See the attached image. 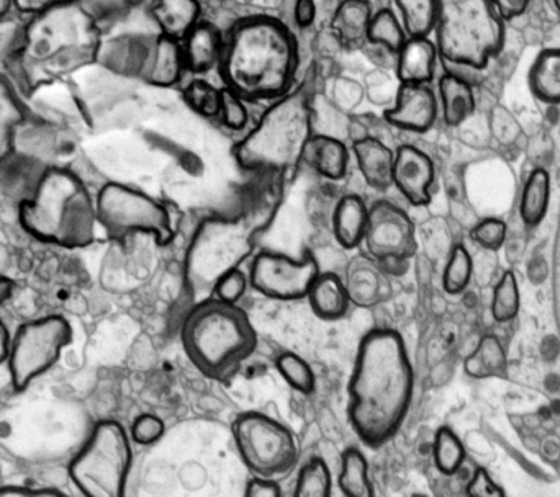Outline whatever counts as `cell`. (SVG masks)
I'll return each mask as SVG.
<instances>
[{"label":"cell","instance_id":"cell-1","mask_svg":"<svg viewBox=\"0 0 560 497\" xmlns=\"http://www.w3.org/2000/svg\"><path fill=\"white\" fill-rule=\"evenodd\" d=\"M413 388V367L401 335L392 329L368 332L348 387L349 423L362 443L378 449L400 433Z\"/></svg>","mask_w":560,"mask_h":497},{"label":"cell","instance_id":"cell-2","mask_svg":"<svg viewBox=\"0 0 560 497\" xmlns=\"http://www.w3.org/2000/svg\"><path fill=\"white\" fill-rule=\"evenodd\" d=\"M299 46L285 23L269 15L240 20L225 38L220 78L245 102H276L295 88Z\"/></svg>","mask_w":560,"mask_h":497},{"label":"cell","instance_id":"cell-3","mask_svg":"<svg viewBox=\"0 0 560 497\" xmlns=\"http://www.w3.org/2000/svg\"><path fill=\"white\" fill-rule=\"evenodd\" d=\"M101 29L82 3L52 2L23 25L16 61L30 87L78 71L97 59Z\"/></svg>","mask_w":560,"mask_h":497},{"label":"cell","instance_id":"cell-4","mask_svg":"<svg viewBox=\"0 0 560 497\" xmlns=\"http://www.w3.org/2000/svg\"><path fill=\"white\" fill-rule=\"evenodd\" d=\"M22 228L45 245L88 248L97 228L95 199L85 184L65 167H46L28 199L19 206Z\"/></svg>","mask_w":560,"mask_h":497},{"label":"cell","instance_id":"cell-5","mask_svg":"<svg viewBox=\"0 0 560 497\" xmlns=\"http://www.w3.org/2000/svg\"><path fill=\"white\" fill-rule=\"evenodd\" d=\"M180 341L194 367L210 380L226 383L258 348V332L238 305L203 299L190 309Z\"/></svg>","mask_w":560,"mask_h":497},{"label":"cell","instance_id":"cell-6","mask_svg":"<svg viewBox=\"0 0 560 497\" xmlns=\"http://www.w3.org/2000/svg\"><path fill=\"white\" fill-rule=\"evenodd\" d=\"M313 137L312 98L303 85L272 102L258 123L233 147L246 170L295 169Z\"/></svg>","mask_w":560,"mask_h":497},{"label":"cell","instance_id":"cell-7","mask_svg":"<svg viewBox=\"0 0 560 497\" xmlns=\"http://www.w3.org/2000/svg\"><path fill=\"white\" fill-rule=\"evenodd\" d=\"M434 32L443 61L474 69L486 68L505 43V22L489 0L440 2Z\"/></svg>","mask_w":560,"mask_h":497},{"label":"cell","instance_id":"cell-8","mask_svg":"<svg viewBox=\"0 0 560 497\" xmlns=\"http://www.w3.org/2000/svg\"><path fill=\"white\" fill-rule=\"evenodd\" d=\"M130 436L117 421H102L69 465L84 497H125L131 469Z\"/></svg>","mask_w":560,"mask_h":497},{"label":"cell","instance_id":"cell-9","mask_svg":"<svg viewBox=\"0 0 560 497\" xmlns=\"http://www.w3.org/2000/svg\"><path fill=\"white\" fill-rule=\"evenodd\" d=\"M95 209L98 225L117 241L143 233L153 236L158 245L167 246L176 235L166 205L124 184H105L95 197Z\"/></svg>","mask_w":560,"mask_h":497},{"label":"cell","instance_id":"cell-10","mask_svg":"<svg viewBox=\"0 0 560 497\" xmlns=\"http://www.w3.org/2000/svg\"><path fill=\"white\" fill-rule=\"evenodd\" d=\"M233 439L253 478L278 482L299 462V442L292 430L266 414H240L233 423Z\"/></svg>","mask_w":560,"mask_h":497},{"label":"cell","instance_id":"cell-11","mask_svg":"<svg viewBox=\"0 0 560 497\" xmlns=\"http://www.w3.org/2000/svg\"><path fill=\"white\" fill-rule=\"evenodd\" d=\"M71 341V324L62 316H46L20 326L12 338L7 360L13 388L26 390L33 380L55 367L62 348Z\"/></svg>","mask_w":560,"mask_h":497},{"label":"cell","instance_id":"cell-12","mask_svg":"<svg viewBox=\"0 0 560 497\" xmlns=\"http://www.w3.org/2000/svg\"><path fill=\"white\" fill-rule=\"evenodd\" d=\"M318 262L312 253L290 257L280 252H261L249 269V285L266 298L279 301H296L308 296L318 279Z\"/></svg>","mask_w":560,"mask_h":497},{"label":"cell","instance_id":"cell-13","mask_svg":"<svg viewBox=\"0 0 560 497\" xmlns=\"http://www.w3.org/2000/svg\"><path fill=\"white\" fill-rule=\"evenodd\" d=\"M362 245L375 262H405L418 249L413 220L392 202H375L369 206L368 229Z\"/></svg>","mask_w":560,"mask_h":497},{"label":"cell","instance_id":"cell-14","mask_svg":"<svg viewBox=\"0 0 560 497\" xmlns=\"http://www.w3.org/2000/svg\"><path fill=\"white\" fill-rule=\"evenodd\" d=\"M436 179L433 161L424 151L404 144L395 151L394 187L410 205L431 202V189Z\"/></svg>","mask_w":560,"mask_h":497},{"label":"cell","instance_id":"cell-15","mask_svg":"<svg viewBox=\"0 0 560 497\" xmlns=\"http://www.w3.org/2000/svg\"><path fill=\"white\" fill-rule=\"evenodd\" d=\"M384 117L400 130L424 133L436 123V95L428 85H400L394 107Z\"/></svg>","mask_w":560,"mask_h":497},{"label":"cell","instance_id":"cell-16","mask_svg":"<svg viewBox=\"0 0 560 497\" xmlns=\"http://www.w3.org/2000/svg\"><path fill=\"white\" fill-rule=\"evenodd\" d=\"M352 154L359 173L371 189L377 192L394 187L395 151L375 137H359L352 143Z\"/></svg>","mask_w":560,"mask_h":497},{"label":"cell","instance_id":"cell-17","mask_svg":"<svg viewBox=\"0 0 560 497\" xmlns=\"http://www.w3.org/2000/svg\"><path fill=\"white\" fill-rule=\"evenodd\" d=\"M180 45H183L187 71L203 75L219 68L223 49H225V36L222 35L219 26L200 20Z\"/></svg>","mask_w":560,"mask_h":497},{"label":"cell","instance_id":"cell-18","mask_svg":"<svg viewBox=\"0 0 560 497\" xmlns=\"http://www.w3.org/2000/svg\"><path fill=\"white\" fill-rule=\"evenodd\" d=\"M438 48L430 38H408L397 55L401 85H428L438 64Z\"/></svg>","mask_w":560,"mask_h":497},{"label":"cell","instance_id":"cell-19","mask_svg":"<svg viewBox=\"0 0 560 497\" xmlns=\"http://www.w3.org/2000/svg\"><path fill=\"white\" fill-rule=\"evenodd\" d=\"M372 15L374 10L364 0L339 3L331 19V32L339 45L349 51L362 48L368 43Z\"/></svg>","mask_w":560,"mask_h":497},{"label":"cell","instance_id":"cell-20","mask_svg":"<svg viewBox=\"0 0 560 497\" xmlns=\"http://www.w3.org/2000/svg\"><path fill=\"white\" fill-rule=\"evenodd\" d=\"M302 161L325 179L341 180L348 174L349 151L338 138L313 134L306 144Z\"/></svg>","mask_w":560,"mask_h":497},{"label":"cell","instance_id":"cell-21","mask_svg":"<svg viewBox=\"0 0 560 497\" xmlns=\"http://www.w3.org/2000/svg\"><path fill=\"white\" fill-rule=\"evenodd\" d=\"M26 120V108L12 82L0 74V170L15 153L16 137Z\"/></svg>","mask_w":560,"mask_h":497},{"label":"cell","instance_id":"cell-22","mask_svg":"<svg viewBox=\"0 0 560 497\" xmlns=\"http://www.w3.org/2000/svg\"><path fill=\"white\" fill-rule=\"evenodd\" d=\"M186 71L183 45L167 36H158L144 81L154 87H173L179 84Z\"/></svg>","mask_w":560,"mask_h":497},{"label":"cell","instance_id":"cell-23","mask_svg":"<svg viewBox=\"0 0 560 497\" xmlns=\"http://www.w3.org/2000/svg\"><path fill=\"white\" fill-rule=\"evenodd\" d=\"M202 7L196 0H161L151 7V15L160 26L161 35L183 43L200 22Z\"/></svg>","mask_w":560,"mask_h":497},{"label":"cell","instance_id":"cell-24","mask_svg":"<svg viewBox=\"0 0 560 497\" xmlns=\"http://www.w3.org/2000/svg\"><path fill=\"white\" fill-rule=\"evenodd\" d=\"M369 206L358 196H345L332 212V233L336 241L346 249H354L364 242L368 229Z\"/></svg>","mask_w":560,"mask_h":497},{"label":"cell","instance_id":"cell-25","mask_svg":"<svg viewBox=\"0 0 560 497\" xmlns=\"http://www.w3.org/2000/svg\"><path fill=\"white\" fill-rule=\"evenodd\" d=\"M306 299L313 312L325 321L341 319L351 305L345 280L331 272L319 273Z\"/></svg>","mask_w":560,"mask_h":497},{"label":"cell","instance_id":"cell-26","mask_svg":"<svg viewBox=\"0 0 560 497\" xmlns=\"http://www.w3.org/2000/svg\"><path fill=\"white\" fill-rule=\"evenodd\" d=\"M440 97L443 117L450 127H459L476 110V95L469 82L453 72L440 79Z\"/></svg>","mask_w":560,"mask_h":497},{"label":"cell","instance_id":"cell-27","mask_svg":"<svg viewBox=\"0 0 560 497\" xmlns=\"http://www.w3.org/2000/svg\"><path fill=\"white\" fill-rule=\"evenodd\" d=\"M464 370L476 380L505 377L509 370V357L500 339L493 334L483 335L476 351L464 362Z\"/></svg>","mask_w":560,"mask_h":497},{"label":"cell","instance_id":"cell-28","mask_svg":"<svg viewBox=\"0 0 560 497\" xmlns=\"http://www.w3.org/2000/svg\"><path fill=\"white\" fill-rule=\"evenodd\" d=\"M529 87L539 100L560 104V48L539 52L529 69Z\"/></svg>","mask_w":560,"mask_h":497},{"label":"cell","instance_id":"cell-29","mask_svg":"<svg viewBox=\"0 0 560 497\" xmlns=\"http://www.w3.org/2000/svg\"><path fill=\"white\" fill-rule=\"evenodd\" d=\"M382 275L385 273L381 269V263L375 262L372 257H358L352 260L348 282H345L351 303H364V305L375 303L381 292Z\"/></svg>","mask_w":560,"mask_h":497},{"label":"cell","instance_id":"cell-30","mask_svg":"<svg viewBox=\"0 0 560 497\" xmlns=\"http://www.w3.org/2000/svg\"><path fill=\"white\" fill-rule=\"evenodd\" d=\"M338 485L345 497H375L368 460L355 447L346 449L341 455Z\"/></svg>","mask_w":560,"mask_h":497},{"label":"cell","instance_id":"cell-31","mask_svg":"<svg viewBox=\"0 0 560 497\" xmlns=\"http://www.w3.org/2000/svg\"><path fill=\"white\" fill-rule=\"evenodd\" d=\"M551 203V176L546 169L533 170L523 189L520 213L528 226H538L548 213Z\"/></svg>","mask_w":560,"mask_h":497},{"label":"cell","instance_id":"cell-32","mask_svg":"<svg viewBox=\"0 0 560 497\" xmlns=\"http://www.w3.org/2000/svg\"><path fill=\"white\" fill-rule=\"evenodd\" d=\"M398 19L408 38H428L436 29L440 2L434 0H398Z\"/></svg>","mask_w":560,"mask_h":497},{"label":"cell","instance_id":"cell-33","mask_svg":"<svg viewBox=\"0 0 560 497\" xmlns=\"http://www.w3.org/2000/svg\"><path fill=\"white\" fill-rule=\"evenodd\" d=\"M408 36L401 26L398 13L390 7L378 9L372 15L371 25H369L368 43L385 49V51L398 55L400 49L407 43Z\"/></svg>","mask_w":560,"mask_h":497},{"label":"cell","instance_id":"cell-34","mask_svg":"<svg viewBox=\"0 0 560 497\" xmlns=\"http://www.w3.org/2000/svg\"><path fill=\"white\" fill-rule=\"evenodd\" d=\"M433 457L436 469L443 475H456L466 460L463 442L450 427H441L434 436Z\"/></svg>","mask_w":560,"mask_h":497},{"label":"cell","instance_id":"cell-35","mask_svg":"<svg viewBox=\"0 0 560 497\" xmlns=\"http://www.w3.org/2000/svg\"><path fill=\"white\" fill-rule=\"evenodd\" d=\"M332 478L323 459H312L300 470L293 497H331Z\"/></svg>","mask_w":560,"mask_h":497},{"label":"cell","instance_id":"cell-36","mask_svg":"<svg viewBox=\"0 0 560 497\" xmlns=\"http://www.w3.org/2000/svg\"><path fill=\"white\" fill-rule=\"evenodd\" d=\"M184 102L203 118H220L222 88H217L206 79H194L183 92Z\"/></svg>","mask_w":560,"mask_h":497},{"label":"cell","instance_id":"cell-37","mask_svg":"<svg viewBox=\"0 0 560 497\" xmlns=\"http://www.w3.org/2000/svg\"><path fill=\"white\" fill-rule=\"evenodd\" d=\"M276 368L285 383L299 393L312 394L315 391V374H313L308 362L300 355L293 354V352H283L276 360Z\"/></svg>","mask_w":560,"mask_h":497},{"label":"cell","instance_id":"cell-38","mask_svg":"<svg viewBox=\"0 0 560 497\" xmlns=\"http://www.w3.org/2000/svg\"><path fill=\"white\" fill-rule=\"evenodd\" d=\"M520 286L512 270L503 273L499 285L493 289L492 316L497 322H510L520 312Z\"/></svg>","mask_w":560,"mask_h":497},{"label":"cell","instance_id":"cell-39","mask_svg":"<svg viewBox=\"0 0 560 497\" xmlns=\"http://www.w3.org/2000/svg\"><path fill=\"white\" fill-rule=\"evenodd\" d=\"M474 275V260L466 246L457 245L444 269L443 286L450 295H459L469 286Z\"/></svg>","mask_w":560,"mask_h":497},{"label":"cell","instance_id":"cell-40","mask_svg":"<svg viewBox=\"0 0 560 497\" xmlns=\"http://www.w3.org/2000/svg\"><path fill=\"white\" fill-rule=\"evenodd\" d=\"M249 279L243 270L229 269L219 275L213 285L212 298L229 305H238L248 289Z\"/></svg>","mask_w":560,"mask_h":497},{"label":"cell","instance_id":"cell-41","mask_svg":"<svg viewBox=\"0 0 560 497\" xmlns=\"http://www.w3.org/2000/svg\"><path fill=\"white\" fill-rule=\"evenodd\" d=\"M220 118H222L223 125L233 131L245 130L246 125H248L249 111L246 102L230 88H222Z\"/></svg>","mask_w":560,"mask_h":497},{"label":"cell","instance_id":"cell-42","mask_svg":"<svg viewBox=\"0 0 560 497\" xmlns=\"http://www.w3.org/2000/svg\"><path fill=\"white\" fill-rule=\"evenodd\" d=\"M166 433V424L154 414H141L131 424L130 439L138 446L150 447L160 442Z\"/></svg>","mask_w":560,"mask_h":497},{"label":"cell","instance_id":"cell-43","mask_svg":"<svg viewBox=\"0 0 560 497\" xmlns=\"http://www.w3.org/2000/svg\"><path fill=\"white\" fill-rule=\"evenodd\" d=\"M472 238L480 248L497 252L505 245L506 223L499 218L482 220L476 228L472 229Z\"/></svg>","mask_w":560,"mask_h":497},{"label":"cell","instance_id":"cell-44","mask_svg":"<svg viewBox=\"0 0 560 497\" xmlns=\"http://www.w3.org/2000/svg\"><path fill=\"white\" fill-rule=\"evenodd\" d=\"M467 497H506L503 489L493 482L489 472L483 469H477L472 480L467 483Z\"/></svg>","mask_w":560,"mask_h":497},{"label":"cell","instance_id":"cell-45","mask_svg":"<svg viewBox=\"0 0 560 497\" xmlns=\"http://www.w3.org/2000/svg\"><path fill=\"white\" fill-rule=\"evenodd\" d=\"M316 13H318V9L312 0H299L293 5V20L299 28H310L315 23Z\"/></svg>","mask_w":560,"mask_h":497},{"label":"cell","instance_id":"cell-46","mask_svg":"<svg viewBox=\"0 0 560 497\" xmlns=\"http://www.w3.org/2000/svg\"><path fill=\"white\" fill-rule=\"evenodd\" d=\"M245 497H282L278 482L253 478L246 486Z\"/></svg>","mask_w":560,"mask_h":497},{"label":"cell","instance_id":"cell-47","mask_svg":"<svg viewBox=\"0 0 560 497\" xmlns=\"http://www.w3.org/2000/svg\"><path fill=\"white\" fill-rule=\"evenodd\" d=\"M500 19L505 20L518 19L528 10L529 3L526 0H503V2H493Z\"/></svg>","mask_w":560,"mask_h":497},{"label":"cell","instance_id":"cell-48","mask_svg":"<svg viewBox=\"0 0 560 497\" xmlns=\"http://www.w3.org/2000/svg\"><path fill=\"white\" fill-rule=\"evenodd\" d=\"M0 497H68L62 493L55 492V489H32V488H16V486H9V488H0Z\"/></svg>","mask_w":560,"mask_h":497},{"label":"cell","instance_id":"cell-49","mask_svg":"<svg viewBox=\"0 0 560 497\" xmlns=\"http://www.w3.org/2000/svg\"><path fill=\"white\" fill-rule=\"evenodd\" d=\"M51 3L45 2V0H19V2H13V10L30 20L45 12Z\"/></svg>","mask_w":560,"mask_h":497},{"label":"cell","instance_id":"cell-50","mask_svg":"<svg viewBox=\"0 0 560 497\" xmlns=\"http://www.w3.org/2000/svg\"><path fill=\"white\" fill-rule=\"evenodd\" d=\"M10 344H12V338H10L9 329L0 319V365L9 360Z\"/></svg>","mask_w":560,"mask_h":497},{"label":"cell","instance_id":"cell-51","mask_svg":"<svg viewBox=\"0 0 560 497\" xmlns=\"http://www.w3.org/2000/svg\"><path fill=\"white\" fill-rule=\"evenodd\" d=\"M15 292V282L9 276H0V305H5Z\"/></svg>","mask_w":560,"mask_h":497},{"label":"cell","instance_id":"cell-52","mask_svg":"<svg viewBox=\"0 0 560 497\" xmlns=\"http://www.w3.org/2000/svg\"><path fill=\"white\" fill-rule=\"evenodd\" d=\"M13 10V2H9V0H0V23L5 22L7 16L10 15V12Z\"/></svg>","mask_w":560,"mask_h":497},{"label":"cell","instance_id":"cell-53","mask_svg":"<svg viewBox=\"0 0 560 497\" xmlns=\"http://www.w3.org/2000/svg\"><path fill=\"white\" fill-rule=\"evenodd\" d=\"M556 7H558V10L560 12V0H556Z\"/></svg>","mask_w":560,"mask_h":497}]
</instances>
